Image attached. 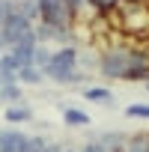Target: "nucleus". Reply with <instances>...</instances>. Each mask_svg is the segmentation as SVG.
Here are the masks:
<instances>
[{"mask_svg":"<svg viewBox=\"0 0 149 152\" xmlns=\"http://www.w3.org/2000/svg\"><path fill=\"white\" fill-rule=\"evenodd\" d=\"M90 6H93L102 18H107V15H113V12H119V9L125 6V0H90Z\"/></svg>","mask_w":149,"mask_h":152,"instance_id":"obj_12","label":"nucleus"},{"mask_svg":"<svg viewBox=\"0 0 149 152\" xmlns=\"http://www.w3.org/2000/svg\"><path fill=\"white\" fill-rule=\"evenodd\" d=\"M122 116H128V119H149V104L134 102V104H128V107H125V113H122Z\"/></svg>","mask_w":149,"mask_h":152,"instance_id":"obj_15","label":"nucleus"},{"mask_svg":"<svg viewBox=\"0 0 149 152\" xmlns=\"http://www.w3.org/2000/svg\"><path fill=\"white\" fill-rule=\"evenodd\" d=\"M3 116H6L9 125H30V122L36 119V113H33V107H30L27 102H21V104H9Z\"/></svg>","mask_w":149,"mask_h":152,"instance_id":"obj_5","label":"nucleus"},{"mask_svg":"<svg viewBox=\"0 0 149 152\" xmlns=\"http://www.w3.org/2000/svg\"><path fill=\"white\" fill-rule=\"evenodd\" d=\"M66 6H69V12H72L74 24H78V21H81V15H84V9L90 6V0H66Z\"/></svg>","mask_w":149,"mask_h":152,"instance_id":"obj_16","label":"nucleus"},{"mask_svg":"<svg viewBox=\"0 0 149 152\" xmlns=\"http://www.w3.org/2000/svg\"><path fill=\"white\" fill-rule=\"evenodd\" d=\"M74 72H78V45H60L57 51H51V60L42 69V78H51L54 84L69 87Z\"/></svg>","mask_w":149,"mask_h":152,"instance_id":"obj_1","label":"nucleus"},{"mask_svg":"<svg viewBox=\"0 0 149 152\" xmlns=\"http://www.w3.org/2000/svg\"><path fill=\"white\" fill-rule=\"evenodd\" d=\"M143 3H149V0H143Z\"/></svg>","mask_w":149,"mask_h":152,"instance_id":"obj_25","label":"nucleus"},{"mask_svg":"<svg viewBox=\"0 0 149 152\" xmlns=\"http://www.w3.org/2000/svg\"><path fill=\"white\" fill-rule=\"evenodd\" d=\"M0 54H3V48H0Z\"/></svg>","mask_w":149,"mask_h":152,"instance_id":"obj_24","label":"nucleus"},{"mask_svg":"<svg viewBox=\"0 0 149 152\" xmlns=\"http://www.w3.org/2000/svg\"><path fill=\"white\" fill-rule=\"evenodd\" d=\"M116 24L134 39H149V3H125L116 12Z\"/></svg>","mask_w":149,"mask_h":152,"instance_id":"obj_3","label":"nucleus"},{"mask_svg":"<svg viewBox=\"0 0 149 152\" xmlns=\"http://www.w3.org/2000/svg\"><path fill=\"white\" fill-rule=\"evenodd\" d=\"M107 152H128V134L125 131H102L96 137Z\"/></svg>","mask_w":149,"mask_h":152,"instance_id":"obj_6","label":"nucleus"},{"mask_svg":"<svg viewBox=\"0 0 149 152\" xmlns=\"http://www.w3.org/2000/svg\"><path fill=\"white\" fill-rule=\"evenodd\" d=\"M81 96H84L87 102H96V104H113V93H110L107 87H99V84H87V87L81 90Z\"/></svg>","mask_w":149,"mask_h":152,"instance_id":"obj_8","label":"nucleus"},{"mask_svg":"<svg viewBox=\"0 0 149 152\" xmlns=\"http://www.w3.org/2000/svg\"><path fill=\"white\" fill-rule=\"evenodd\" d=\"M45 78L36 66H27V69H18V84H27V87H39Z\"/></svg>","mask_w":149,"mask_h":152,"instance_id":"obj_13","label":"nucleus"},{"mask_svg":"<svg viewBox=\"0 0 149 152\" xmlns=\"http://www.w3.org/2000/svg\"><path fill=\"white\" fill-rule=\"evenodd\" d=\"M6 12H9V0H0V24L6 21Z\"/></svg>","mask_w":149,"mask_h":152,"instance_id":"obj_19","label":"nucleus"},{"mask_svg":"<svg viewBox=\"0 0 149 152\" xmlns=\"http://www.w3.org/2000/svg\"><path fill=\"white\" fill-rule=\"evenodd\" d=\"M21 102H24L21 84H6V87H0V104H21Z\"/></svg>","mask_w":149,"mask_h":152,"instance_id":"obj_10","label":"nucleus"},{"mask_svg":"<svg viewBox=\"0 0 149 152\" xmlns=\"http://www.w3.org/2000/svg\"><path fill=\"white\" fill-rule=\"evenodd\" d=\"M48 137H42V134H27L24 140H21V146H18V152H45L48 149Z\"/></svg>","mask_w":149,"mask_h":152,"instance_id":"obj_11","label":"nucleus"},{"mask_svg":"<svg viewBox=\"0 0 149 152\" xmlns=\"http://www.w3.org/2000/svg\"><path fill=\"white\" fill-rule=\"evenodd\" d=\"M81 152H107V149H104V146H102V143L93 137V140H87V143L81 146Z\"/></svg>","mask_w":149,"mask_h":152,"instance_id":"obj_18","label":"nucleus"},{"mask_svg":"<svg viewBox=\"0 0 149 152\" xmlns=\"http://www.w3.org/2000/svg\"><path fill=\"white\" fill-rule=\"evenodd\" d=\"M63 149H66V146H63V143H54V140H51V143H48V149H45V152H63Z\"/></svg>","mask_w":149,"mask_h":152,"instance_id":"obj_20","label":"nucleus"},{"mask_svg":"<svg viewBox=\"0 0 149 152\" xmlns=\"http://www.w3.org/2000/svg\"><path fill=\"white\" fill-rule=\"evenodd\" d=\"M0 87H3V81H0Z\"/></svg>","mask_w":149,"mask_h":152,"instance_id":"obj_23","label":"nucleus"},{"mask_svg":"<svg viewBox=\"0 0 149 152\" xmlns=\"http://www.w3.org/2000/svg\"><path fill=\"white\" fill-rule=\"evenodd\" d=\"M143 87H146V93H149V81H146V84H143Z\"/></svg>","mask_w":149,"mask_h":152,"instance_id":"obj_21","label":"nucleus"},{"mask_svg":"<svg viewBox=\"0 0 149 152\" xmlns=\"http://www.w3.org/2000/svg\"><path fill=\"white\" fill-rule=\"evenodd\" d=\"M63 122L69 128H87L90 125V113H84L81 107H63Z\"/></svg>","mask_w":149,"mask_h":152,"instance_id":"obj_9","label":"nucleus"},{"mask_svg":"<svg viewBox=\"0 0 149 152\" xmlns=\"http://www.w3.org/2000/svg\"><path fill=\"white\" fill-rule=\"evenodd\" d=\"M18 6H21V15L36 27L39 24V0H18Z\"/></svg>","mask_w":149,"mask_h":152,"instance_id":"obj_14","label":"nucleus"},{"mask_svg":"<svg viewBox=\"0 0 149 152\" xmlns=\"http://www.w3.org/2000/svg\"><path fill=\"white\" fill-rule=\"evenodd\" d=\"M128 63H131V45H107L99 54V66L96 69L107 81H125Z\"/></svg>","mask_w":149,"mask_h":152,"instance_id":"obj_2","label":"nucleus"},{"mask_svg":"<svg viewBox=\"0 0 149 152\" xmlns=\"http://www.w3.org/2000/svg\"><path fill=\"white\" fill-rule=\"evenodd\" d=\"M24 137H27V131H21V128H0V152H18Z\"/></svg>","mask_w":149,"mask_h":152,"instance_id":"obj_7","label":"nucleus"},{"mask_svg":"<svg viewBox=\"0 0 149 152\" xmlns=\"http://www.w3.org/2000/svg\"><path fill=\"white\" fill-rule=\"evenodd\" d=\"M63 152H74V149H63Z\"/></svg>","mask_w":149,"mask_h":152,"instance_id":"obj_22","label":"nucleus"},{"mask_svg":"<svg viewBox=\"0 0 149 152\" xmlns=\"http://www.w3.org/2000/svg\"><path fill=\"white\" fill-rule=\"evenodd\" d=\"M48 60H51V51H48V48H45V45H39V48H36V51H33V66H36V69H39V72H42V69H45V66H48Z\"/></svg>","mask_w":149,"mask_h":152,"instance_id":"obj_17","label":"nucleus"},{"mask_svg":"<svg viewBox=\"0 0 149 152\" xmlns=\"http://www.w3.org/2000/svg\"><path fill=\"white\" fill-rule=\"evenodd\" d=\"M39 24H51L60 30H72L74 18L66 6V0H39Z\"/></svg>","mask_w":149,"mask_h":152,"instance_id":"obj_4","label":"nucleus"}]
</instances>
